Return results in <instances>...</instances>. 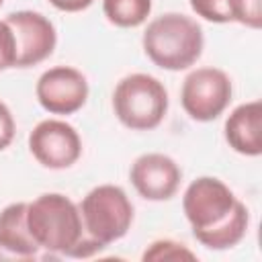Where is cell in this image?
<instances>
[{
	"label": "cell",
	"mask_w": 262,
	"mask_h": 262,
	"mask_svg": "<svg viewBox=\"0 0 262 262\" xmlns=\"http://www.w3.org/2000/svg\"><path fill=\"white\" fill-rule=\"evenodd\" d=\"M14 133H16L14 117H12L10 108L6 106V102L0 100V151H4L12 143Z\"/></svg>",
	"instance_id": "obj_18"
},
{
	"label": "cell",
	"mask_w": 262,
	"mask_h": 262,
	"mask_svg": "<svg viewBox=\"0 0 262 262\" xmlns=\"http://www.w3.org/2000/svg\"><path fill=\"white\" fill-rule=\"evenodd\" d=\"M27 225L37 246L49 254L90 258L104 248L86 233L80 207L61 192H45L27 203Z\"/></svg>",
	"instance_id": "obj_2"
},
{
	"label": "cell",
	"mask_w": 262,
	"mask_h": 262,
	"mask_svg": "<svg viewBox=\"0 0 262 262\" xmlns=\"http://www.w3.org/2000/svg\"><path fill=\"white\" fill-rule=\"evenodd\" d=\"M129 180L141 199L162 203V201H170L178 192L182 170L170 156L160 151H149V154H141L131 164Z\"/></svg>",
	"instance_id": "obj_10"
},
{
	"label": "cell",
	"mask_w": 262,
	"mask_h": 262,
	"mask_svg": "<svg viewBox=\"0 0 262 262\" xmlns=\"http://www.w3.org/2000/svg\"><path fill=\"white\" fill-rule=\"evenodd\" d=\"M29 151L49 170L72 168L82 156V139L74 125L61 119L39 121L29 133Z\"/></svg>",
	"instance_id": "obj_7"
},
{
	"label": "cell",
	"mask_w": 262,
	"mask_h": 262,
	"mask_svg": "<svg viewBox=\"0 0 262 262\" xmlns=\"http://www.w3.org/2000/svg\"><path fill=\"white\" fill-rule=\"evenodd\" d=\"M2 4H4V0H0V6H2Z\"/></svg>",
	"instance_id": "obj_20"
},
{
	"label": "cell",
	"mask_w": 262,
	"mask_h": 262,
	"mask_svg": "<svg viewBox=\"0 0 262 262\" xmlns=\"http://www.w3.org/2000/svg\"><path fill=\"white\" fill-rule=\"evenodd\" d=\"M16 63V41L10 25L0 20V72L14 68Z\"/></svg>",
	"instance_id": "obj_17"
},
{
	"label": "cell",
	"mask_w": 262,
	"mask_h": 262,
	"mask_svg": "<svg viewBox=\"0 0 262 262\" xmlns=\"http://www.w3.org/2000/svg\"><path fill=\"white\" fill-rule=\"evenodd\" d=\"M113 111L127 129L151 131L168 113V90L149 74H129L113 90Z\"/></svg>",
	"instance_id": "obj_4"
},
{
	"label": "cell",
	"mask_w": 262,
	"mask_h": 262,
	"mask_svg": "<svg viewBox=\"0 0 262 262\" xmlns=\"http://www.w3.org/2000/svg\"><path fill=\"white\" fill-rule=\"evenodd\" d=\"M4 20L10 25L16 41L14 68H33L53 53L57 45V31L45 14L35 10H16Z\"/></svg>",
	"instance_id": "obj_9"
},
{
	"label": "cell",
	"mask_w": 262,
	"mask_h": 262,
	"mask_svg": "<svg viewBox=\"0 0 262 262\" xmlns=\"http://www.w3.org/2000/svg\"><path fill=\"white\" fill-rule=\"evenodd\" d=\"M233 86L229 76L219 68H196L188 72L180 88V104L184 113L199 123L219 119L229 106Z\"/></svg>",
	"instance_id": "obj_6"
},
{
	"label": "cell",
	"mask_w": 262,
	"mask_h": 262,
	"mask_svg": "<svg viewBox=\"0 0 262 262\" xmlns=\"http://www.w3.org/2000/svg\"><path fill=\"white\" fill-rule=\"evenodd\" d=\"M106 20L121 29H135L143 25L151 12V0H102Z\"/></svg>",
	"instance_id": "obj_13"
},
{
	"label": "cell",
	"mask_w": 262,
	"mask_h": 262,
	"mask_svg": "<svg viewBox=\"0 0 262 262\" xmlns=\"http://www.w3.org/2000/svg\"><path fill=\"white\" fill-rule=\"evenodd\" d=\"M27 225V203H10L0 211V260H33L39 254Z\"/></svg>",
	"instance_id": "obj_12"
},
{
	"label": "cell",
	"mask_w": 262,
	"mask_h": 262,
	"mask_svg": "<svg viewBox=\"0 0 262 262\" xmlns=\"http://www.w3.org/2000/svg\"><path fill=\"white\" fill-rule=\"evenodd\" d=\"M145 262H162V260H196V254L188 250L184 244L174 239H156L141 254Z\"/></svg>",
	"instance_id": "obj_14"
},
{
	"label": "cell",
	"mask_w": 262,
	"mask_h": 262,
	"mask_svg": "<svg viewBox=\"0 0 262 262\" xmlns=\"http://www.w3.org/2000/svg\"><path fill=\"white\" fill-rule=\"evenodd\" d=\"M182 211L194 239L207 250H229L248 231V207L215 176H199L182 194Z\"/></svg>",
	"instance_id": "obj_1"
},
{
	"label": "cell",
	"mask_w": 262,
	"mask_h": 262,
	"mask_svg": "<svg viewBox=\"0 0 262 262\" xmlns=\"http://www.w3.org/2000/svg\"><path fill=\"white\" fill-rule=\"evenodd\" d=\"M190 8L196 12V16L209 20V23H231L227 12V0H188Z\"/></svg>",
	"instance_id": "obj_16"
},
{
	"label": "cell",
	"mask_w": 262,
	"mask_h": 262,
	"mask_svg": "<svg viewBox=\"0 0 262 262\" xmlns=\"http://www.w3.org/2000/svg\"><path fill=\"white\" fill-rule=\"evenodd\" d=\"M86 233L104 248L127 235L133 223V203L117 184L94 186L80 203Z\"/></svg>",
	"instance_id": "obj_5"
},
{
	"label": "cell",
	"mask_w": 262,
	"mask_h": 262,
	"mask_svg": "<svg viewBox=\"0 0 262 262\" xmlns=\"http://www.w3.org/2000/svg\"><path fill=\"white\" fill-rule=\"evenodd\" d=\"M94 0H49V4L61 12H82L92 6Z\"/></svg>",
	"instance_id": "obj_19"
},
{
	"label": "cell",
	"mask_w": 262,
	"mask_h": 262,
	"mask_svg": "<svg viewBox=\"0 0 262 262\" xmlns=\"http://www.w3.org/2000/svg\"><path fill=\"white\" fill-rule=\"evenodd\" d=\"M225 141L242 156L258 158L262 154V104L250 100L235 106L223 125Z\"/></svg>",
	"instance_id": "obj_11"
},
{
	"label": "cell",
	"mask_w": 262,
	"mask_h": 262,
	"mask_svg": "<svg viewBox=\"0 0 262 262\" xmlns=\"http://www.w3.org/2000/svg\"><path fill=\"white\" fill-rule=\"evenodd\" d=\"M35 96L49 115L68 117L78 113L88 100V80L72 66H53L45 70L37 84Z\"/></svg>",
	"instance_id": "obj_8"
},
{
	"label": "cell",
	"mask_w": 262,
	"mask_h": 262,
	"mask_svg": "<svg viewBox=\"0 0 262 262\" xmlns=\"http://www.w3.org/2000/svg\"><path fill=\"white\" fill-rule=\"evenodd\" d=\"M227 12L231 23H239L248 29L262 27V0H227Z\"/></svg>",
	"instance_id": "obj_15"
},
{
	"label": "cell",
	"mask_w": 262,
	"mask_h": 262,
	"mask_svg": "<svg viewBox=\"0 0 262 262\" xmlns=\"http://www.w3.org/2000/svg\"><path fill=\"white\" fill-rule=\"evenodd\" d=\"M141 45L154 66L168 72H180L199 61L205 47V35L203 27L192 16L166 12L147 23Z\"/></svg>",
	"instance_id": "obj_3"
}]
</instances>
